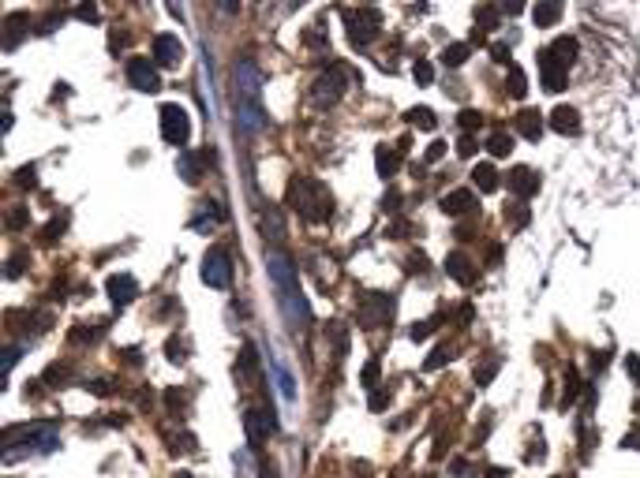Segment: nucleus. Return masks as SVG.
Here are the masks:
<instances>
[{"label": "nucleus", "mask_w": 640, "mask_h": 478, "mask_svg": "<svg viewBox=\"0 0 640 478\" xmlns=\"http://www.w3.org/2000/svg\"><path fill=\"white\" fill-rule=\"evenodd\" d=\"M176 168H180V176H184L188 183L202 180V161H199V153H191V150H184V157L176 161Z\"/></svg>", "instance_id": "23"}, {"label": "nucleus", "mask_w": 640, "mask_h": 478, "mask_svg": "<svg viewBox=\"0 0 640 478\" xmlns=\"http://www.w3.org/2000/svg\"><path fill=\"white\" fill-rule=\"evenodd\" d=\"M401 232H408V224H404V221H397V224H389V235H401Z\"/></svg>", "instance_id": "58"}, {"label": "nucleus", "mask_w": 640, "mask_h": 478, "mask_svg": "<svg viewBox=\"0 0 640 478\" xmlns=\"http://www.w3.org/2000/svg\"><path fill=\"white\" fill-rule=\"evenodd\" d=\"M161 135H165V142H173V146H188V139H191V116L184 112V105H176V101L161 105Z\"/></svg>", "instance_id": "4"}, {"label": "nucleus", "mask_w": 640, "mask_h": 478, "mask_svg": "<svg viewBox=\"0 0 640 478\" xmlns=\"http://www.w3.org/2000/svg\"><path fill=\"white\" fill-rule=\"evenodd\" d=\"M491 57L498 60V64H513V60H509L513 52H509V45H502V42H498V45H491Z\"/></svg>", "instance_id": "51"}, {"label": "nucleus", "mask_w": 640, "mask_h": 478, "mask_svg": "<svg viewBox=\"0 0 640 478\" xmlns=\"http://www.w3.org/2000/svg\"><path fill=\"white\" fill-rule=\"evenodd\" d=\"M446 273H450L461 288H472V284H476V265L468 262L464 255H450V258H446Z\"/></svg>", "instance_id": "17"}, {"label": "nucleus", "mask_w": 640, "mask_h": 478, "mask_svg": "<svg viewBox=\"0 0 640 478\" xmlns=\"http://www.w3.org/2000/svg\"><path fill=\"white\" fill-rule=\"evenodd\" d=\"M307 45H311V49H322V45H326L322 26H311V30H307Z\"/></svg>", "instance_id": "49"}, {"label": "nucleus", "mask_w": 640, "mask_h": 478, "mask_svg": "<svg viewBox=\"0 0 640 478\" xmlns=\"http://www.w3.org/2000/svg\"><path fill=\"white\" fill-rule=\"evenodd\" d=\"M90 392H98V396H109V392H113V381H105V378H101V381H90Z\"/></svg>", "instance_id": "53"}, {"label": "nucleus", "mask_w": 640, "mask_h": 478, "mask_svg": "<svg viewBox=\"0 0 640 478\" xmlns=\"http://www.w3.org/2000/svg\"><path fill=\"white\" fill-rule=\"evenodd\" d=\"M375 161H378V176H382V180H394L397 168H401V150H394V146H378V150H375Z\"/></svg>", "instance_id": "21"}, {"label": "nucleus", "mask_w": 640, "mask_h": 478, "mask_svg": "<svg viewBox=\"0 0 640 478\" xmlns=\"http://www.w3.org/2000/svg\"><path fill=\"white\" fill-rule=\"evenodd\" d=\"M289 202H292V209L307 224H322V221H330V214H333V194L326 191L322 180L296 176L289 183Z\"/></svg>", "instance_id": "1"}, {"label": "nucleus", "mask_w": 640, "mask_h": 478, "mask_svg": "<svg viewBox=\"0 0 640 478\" xmlns=\"http://www.w3.org/2000/svg\"><path fill=\"white\" fill-rule=\"evenodd\" d=\"M60 19H64V16H60V11H57V16H49V19L42 23V34H53V30H57V26H60Z\"/></svg>", "instance_id": "55"}, {"label": "nucleus", "mask_w": 640, "mask_h": 478, "mask_svg": "<svg viewBox=\"0 0 640 478\" xmlns=\"http://www.w3.org/2000/svg\"><path fill=\"white\" fill-rule=\"evenodd\" d=\"M23 269H27V255L19 250V255H11V262L4 265V273L11 276V281H16V276H23Z\"/></svg>", "instance_id": "40"}, {"label": "nucleus", "mask_w": 640, "mask_h": 478, "mask_svg": "<svg viewBox=\"0 0 640 478\" xmlns=\"http://www.w3.org/2000/svg\"><path fill=\"white\" fill-rule=\"evenodd\" d=\"M457 124H461V127H464V131H476V127H479V124H483V116H479V112H476V109H464V112H461V116H457Z\"/></svg>", "instance_id": "43"}, {"label": "nucleus", "mask_w": 640, "mask_h": 478, "mask_svg": "<svg viewBox=\"0 0 640 478\" xmlns=\"http://www.w3.org/2000/svg\"><path fill=\"white\" fill-rule=\"evenodd\" d=\"M640 448V430H633V433H625V441H622V448Z\"/></svg>", "instance_id": "56"}, {"label": "nucleus", "mask_w": 640, "mask_h": 478, "mask_svg": "<svg viewBox=\"0 0 640 478\" xmlns=\"http://www.w3.org/2000/svg\"><path fill=\"white\" fill-rule=\"evenodd\" d=\"M165 351L173 355V363H184V358H180V337H168V344H165Z\"/></svg>", "instance_id": "54"}, {"label": "nucleus", "mask_w": 640, "mask_h": 478, "mask_svg": "<svg viewBox=\"0 0 640 478\" xmlns=\"http://www.w3.org/2000/svg\"><path fill=\"white\" fill-rule=\"evenodd\" d=\"M625 370H629V378H636V385H640V355L625 358Z\"/></svg>", "instance_id": "52"}, {"label": "nucleus", "mask_w": 640, "mask_h": 478, "mask_svg": "<svg viewBox=\"0 0 640 478\" xmlns=\"http://www.w3.org/2000/svg\"><path fill=\"white\" fill-rule=\"evenodd\" d=\"M487 150H491V157H509V153H513V135H505V131H491V135H487Z\"/></svg>", "instance_id": "25"}, {"label": "nucleus", "mask_w": 640, "mask_h": 478, "mask_svg": "<svg viewBox=\"0 0 640 478\" xmlns=\"http://www.w3.org/2000/svg\"><path fill=\"white\" fill-rule=\"evenodd\" d=\"M517 131H520L528 142H539V139H543V116L532 112V109H525V112L517 116Z\"/></svg>", "instance_id": "22"}, {"label": "nucleus", "mask_w": 640, "mask_h": 478, "mask_svg": "<svg viewBox=\"0 0 640 478\" xmlns=\"http://www.w3.org/2000/svg\"><path fill=\"white\" fill-rule=\"evenodd\" d=\"M345 83H348L345 64H333V68H326V71L315 78V86H311L307 105H311V109H330V105L345 94Z\"/></svg>", "instance_id": "2"}, {"label": "nucleus", "mask_w": 640, "mask_h": 478, "mask_svg": "<svg viewBox=\"0 0 640 478\" xmlns=\"http://www.w3.org/2000/svg\"><path fill=\"white\" fill-rule=\"evenodd\" d=\"M273 378H278V389H281V400H296V378L285 370V363H273Z\"/></svg>", "instance_id": "26"}, {"label": "nucleus", "mask_w": 640, "mask_h": 478, "mask_svg": "<svg viewBox=\"0 0 640 478\" xmlns=\"http://www.w3.org/2000/svg\"><path fill=\"white\" fill-rule=\"evenodd\" d=\"M27 221H30L27 206H16V209L8 214V228H11V232H19V228H27Z\"/></svg>", "instance_id": "38"}, {"label": "nucleus", "mask_w": 640, "mask_h": 478, "mask_svg": "<svg viewBox=\"0 0 640 478\" xmlns=\"http://www.w3.org/2000/svg\"><path fill=\"white\" fill-rule=\"evenodd\" d=\"M461 153L472 157V153H476V139H461Z\"/></svg>", "instance_id": "57"}, {"label": "nucleus", "mask_w": 640, "mask_h": 478, "mask_svg": "<svg viewBox=\"0 0 640 478\" xmlns=\"http://www.w3.org/2000/svg\"><path fill=\"white\" fill-rule=\"evenodd\" d=\"M64 228H68V214H60V217L49 221V228L42 232V243H57V235H60Z\"/></svg>", "instance_id": "36"}, {"label": "nucleus", "mask_w": 640, "mask_h": 478, "mask_svg": "<svg viewBox=\"0 0 640 478\" xmlns=\"http://www.w3.org/2000/svg\"><path fill=\"white\" fill-rule=\"evenodd\" d=\"M127 78H132V86L142 90V94H154V90H161V75H158V64H154V60L132 57V60H127Z\"/></svg>", "instance_id": "8"}, {"label": "nucleus", "mask_w": 640, "mask_h": 478, "mask_svg": "<svg viewBox=\"0 0 640 478\" xmlns=\"http://www.w3.org/2000/svg\"><path fill=\"white\" fill-rule=\"evenodd\" d=\"M551 127L558 135H581V112L573 109V105H558L551 112Z\"/></svg>", "instance_id": "16"}, {"label": "nucleus", "mask_w": 640, "mask_h": 478, "mask_svg": "<svg viewBox=\"0 0 640 478\" xmlns=\"http://www.w3.org/2000/svg\"><path fill=\"white\" fill-rule=\"evenodd\" d=\"M505 221H509V228H517V232L528 228V221H532V217H528V206H525V202H509V206H505Z\"/></svg>", "instance_id": "27"}, {"label": "nucleus", "mask_w": 640, "mask_h": 478, "mask_svg": "<svg viewBox=\"0 0 640 478\" xmlns=\"http://www.w3.org/2000/svg\"><path fill=\"white\" fill-rule=\"evenodd\" d=\"M476 19H479V26H494L498 23V8H479Z\"/></svg>", "instance_id": "48"}, {"label": "nucleus", "mask_w": 640, "mask_h": 478, "mask_svg": "<svg viewBox=\"0 0 640 478\" xmlns=\"http://www.w3.org/2000/svg\"><path fill=\"white\" fill-rule=\"evenodd\" d=\"M505 90H509V94H513V98H525V94H528V78H525V71H520V68H513V71H509V78H505Z\"/></svg>", "instance_id": "35"}, {"label": "nucleus", "mask_w": 640, "mask_h": 478, "mask_svg": "<svg viewBox=\"0 0 640 478\" xmlns=\"http://www.w3.org/2000/svg\"><path fill=\"white\" fill-rule=\"evenodd\" d=\"M367 407H371V411H386V407H389V392H386V389H371Z\"/></svg>", "instance_id": "46"}, {"label": "nucleus", "mask_w": 640, "mask_h": 478, "mask_svg": "<svg viewBox=\"0 0 640 478\" xmlns=\"http://www.w3.org/2000/svg\"><path fill=\"white\" fill-rule=\"evenodd\" d=\"M450 351H453L450 344H438V348L423 358V370H427V374H430V370H442V366H446V363H450Z\"/></svg>", "instance_id": "33"}, {"label": "nucleus", "mask_w": 640, "mask_h": 478, "mask_svg": "<svg viewBox=\"0 0 640 478\" xmlns=\"http://www.w3.org/2000/svg\"><path fill=\"white\" fill-rule=\"evenodd\" d=\"M180 60H184V45H180L173 34H158V37H154V64H158V68L173 71Z\"/></svg>", "instance_id": "13"}, {"label": "nucleus", "mask_w": 640, "mask_h": 478, "mask_svg": "<svg viewBox=\"0 0 640 478\" xmlns=\"http://www.w3.org/2000/svg\"><path fill=\"white\" fill-rule=\"evenodd\" d=\"M236 86H240V101H258L263 75H258L255 60H240V64H236Z\"/></svg>", "instance_id": "14"}, {"label": "nucleus", "mask_w": 640, "mask_h": 478, "mask_svg": "<svg viewBox=\"0 0 640 478\" xmlns=\"http://www.w3.org/2000/svg\"><path fill=\"white\" fill-rule=\"evenodd\" d=\"M438 322H442V314H435V317H427V322H420V325L412 329V340H423V337H430V333H435V325H438Z\"/></svg>", "instance_id": "42"}, {"label": "nucleus", "mask_w": 640, "mask_h": 478, "mask_svg": "<svg viewBox=\"0 0 640 478\" xmlns=\"http://www.w3.org/2000/svg\"><path fill=\"white\" fill-rule=\"evenodd\" d=\"M442 209H446L450 217H464L476 209V194L472 191H450L446 198H442Z\"/></svg>", "instance_id": "19"}, {"label": "nucleus", "mask_w": 640, "mask_h": 478, "mask_svg": "<svg viewBox=\"0 0 640 478\" xmlns=\"http://www.w3.org/2000/svg\"><path fill=\"white\" fill-rule=\"evenodd\" d=\"M547 49H551L561 64H569L573 57H577V42H573V37H554V42L547 45Z\"/></svg>", "instance_id": "32"}, {"label": "nucleus", "mask_w": 640, "mask_h": 478, "mask_svg": "<svg viewBox=\"0 0 640 478\" xmlns=\"http://www.w3.org/2000/svg\"><path fill=\"white\" fill-rule=\"evenodd\" d=\"M566 68L569 64H561L551 49L539 52V78H543L547 94H561V90H566Z\"/></svg>", "instance_id": "10"}, {"label": "nucleus", "mask_w": 640, "mask_h": 478, "mask_svg": "<svg viewBox=\"0 0 640 478\" xmlns=\"http://www.w3.org/2000/svg\"><path fill=\"white\" fill-rule=\"evenodd\" d=\"M8 445L11 441H27V448H38V453H53L57 448V430L53 426H27V430H8Z\"/></svg>", "instance_id": "11"}, {"label": "nucleus", "mask_w": 640, "mask_h": 478, "mask_svg": "<svg viewBox=\"0 0 640 478\" xmlns=\"http://www.w3.org/2000/svg\"><path fill=\"white\" fill-rule=\"evenodd\" d=\"M468 52H472V45H468V42H457V45H450L446 52H442V64H446V68H461V64L468 60Z\"/></svg>", "instance_id": "28"}, {"label": "nucleus", "mask_w": 640, "mask_h": 478, "mask_svg": "<svg viewBox=\"0 0 640 478\" xmlns=\"http://www.w3.org/2000/svg\"><path fill=\"white\" fill-rule=\"evenodd\" d=\"M412 75H416V83H420V86H427L430 78H435V68H430L427 60H420V64H416V68H412Z\"/></svg>", "instance_id": "45"}, {"label": "nucleus", "mask_w": 640, "mask_h": 478, "mask_svg": "<svg viewBox=\"0 0 640 478\" xmlns=\"http://www.w3.org/2000/svg\"><path fill=\"white\" fill-rule=\"evenodd\" d=\"M404 119H408L412 127H423V131H435V127H438V116L430 112V109H408V116H404Z\"/></svg>", "instance_id": "31"}, {"label": "nucleus", "mask_w": 640, "mask_h": 478, "mask_svg": "<svg viewBox=\"0 0 640 478\" xmlns=\"http://www.w3.org/2000/svg\"><path fill=\"white\" fill-rule=\"evenodd\" d=\"M176 478H195V474H176Z\"/></svg>", "instance_id": "59"}, {"label": "nucleus", "mask_w": 640, "mask_h": 478, "mask_svg": "<svg viewBox=\"0 0 640 478\" xmlns=\"http://www.w3.org/2000/svg\"><path fill=\"white\" fill-rule=\"evenodd\" d=\"M27 26H30V16H27V11H11V16L4 19V30H8L4 49H16V45L23 42V34H27Z\"/></svg>", "instance_id": "20"}, {"label": "nucleus", "mask_w": 640, "mask_h": 478, "mask_svg": "<svg viewBox=\"0 0 640 478\" xmlns=\"http://www.w3.org/2000/svg\"><path fill=\"white\" fill-rule=\"evenodd\" d=\"M330 348L337 351V358H345V355H348V329H345L341 322H333V325H330Z\"/></svg>", "instance_id": "29"}, {"label": "nucleus", "mask_w": 640, "mask_h": 478, "mask_svg": "<svg viewBox=\"0 0 640 478\" xmlns=\"http://www.w3.org/2000/svg\"><path fill=\"white\" fill-rule=\"evenodd\" d=\"M105 291H109L113 310H124V307H132V303H135V296H139V281H135L132 273H113L109 281H105Z\"/></svg>", "instance_id": "9"}, {"label": "nucleus", "mask_w": 640, "mask_h": 478, "mask_svg": "<svg viewBox=\"0 0 640 478\" xmlns=\"http://www.w3.org/2000/svg\"><path fill=\"white\" fill-rule=\"evenodd\" d=\"M263 127H266V112L258 109V101H240V131L258 135Z\"/></svg>", "instance_id": "18"}, {"label": "nucleus", "mask_w": 640, "mask_h": 478, "mask_svg": "<svg viewBox=\"0 0 640 478\" xmlns=\"http://www.w3.org/2000/svg\"><path fill=\"white\" fill-rule=\"evenodd\" d=\"M19 355H23L19 348H8L4 355H0V374H4V378L11 374V370H16V363H19Z\"/></svg>", "instance_id": "41"}, {"label": "nucleus", "mask_w": 640, "mask_h": 478, "mask_svg": "<svg viewBox=\"0 0 640 478\" xmlns=\"http://www.w3.org/2000/svg\"><path fill=\"white\" fill-rule=\"evenodd\" d=\"M498 366H502L498 358H491L487 366H476V381H479V385H487V381H491L494 374H498Z\"/></svg>", "instance_id": "44"}, {"label": "nucleus", "mask_w": 640, "mask_h": 478, "mask_svg": "<svg viewBox=\"0 0 640 478\" xmlns=\"http://www.w3.org/2000/svg\"><path fill=\"white\" fill-rule=\"evenodd\" d=\"M532 16H535V23H539V26H554V23L561 19V4H539Z\"/></svg>", "instance_id": "34"}, {"label": "nucleus", "mask_w": 640, "mask_h": 478, "mask_svg": "<svg viewBox=\"0 0 640 478\" xmlns=\"http://www.w3.org/2000/svg\"><path fill=\"white\" fill-rule=\"evenodd\" d=\"M356 317H360L363 329H382L389 317H394V296H382V291H371V296H363Z\"/></svg>", "instance_id": "5"}, {"label": "nucleus", "mask_w": 640, "mask_h": 478, "mask_svg": "<svg viewBox=\"0 0 640 478\" xmlns=\"http://www.w3.org/2000/svg\"><path fill=\"white\" fill-rule=\"evenodd\" d=\"M341 16H345V26H348V42L356 45V49L371 45L375 37H378V26H382V16H378L375 8H345Z\"/></svg>", "instance_id": "3"}, {"label": "nucleus", "mask_w": 640, "mask_h": 478, "mask_svg": "<svg viewBox=\"0 0 640 478\" xmlns=\"http://www.w3.org/2000/svg\"><path fill=\"white\" fill-rule=\"evenodd\" d=\"M378 378H382V363H378V358H367L363 370H360V385L363 389H378Z\"/></svg>", "instance_id": "30"}, {"label": "nucleus", "mask_w": 640, "mask_h": 478, "mask_svg": "<svg viewBox=\"0 0 640 478\" xmlns=\"http://www.w3.org/2000/svg\"><path fill=\"white\" fill-rule=\"evenodd\" d=\"M446 150H450V146H446V142H430V146H427V165H435V161H442V157H446Z\"/></svg>", "instance_id": "47"}, {"label": "nucleus", "mask_w": 640, "mask_h": 478, "mask_svg": "<svg viewBox=\"0 0 640 478\" xmlns=\"http://www.w3.org/2000/svg\"><path fill=\"white\" fill-rule=\"evenodd\" d=\"M472 180H476V187H479L483 194L498 191V172H494L491 165H476V168H472Z\"/></svg>", "instance_id": "24"}, {"label": "nucleus", "mask_w": 640, "mask_h": 478, "mask_svg": "<svg viewBox=\"0 0 640 478\" xmlns=\"http://www.w3.org/2000/svg\"><path fill=\"white\" fill-rule=\"evenodd\" d=\"M75 16H79L83 23H98L101 16H98V8L94 4H83V8H75Z\"/></svg>", "instance_id": "50"}, {"label": "nucleus", "mask_w": 640, "mask_h": 478, "mask_svg": "<svg viewBox=\"0 0 640 478\" xmlns=\"http://www.w3.org/2000/svg\"><path fill=\"white\" fill-rule=\"evenodd\" d=\"M505 180H509V191H513L517 198H532L535 191H539V176H535L528 165H517Z\"/></svg>", "instance_id": "15"}, {"label": "nucleus", "mask_w": 640, "mask_h": 478, "mask_svg": "<svg viewBox=\"0 0 640 478\" xmlns=\"http://www.w3.org/2000/svg\"><path fill=\"white\" fill-rule=\"evenodd\" d=\"M34 180H38V165H23L19 172H16V187H34Z\"/></svg>", "instance_id": "37"}, {"label": "nucleus", "mask_w": 640, "mask_h": 478, "mask_svg": "<svg viewBox=\"0 0 640 478\" xmlns=\"http://www.w3.org/2000/svg\"><path fill=\"white\" fill-rule=\"evenodd\" d=\"M270 430H278V415H270V411H247L244 415V433L251 445H263Z\"/></svg>", "instance_id": "12"}, {"label": "nucleus", "mask_w": 640, "mask_h": 478, "mask_svg": "<svg viewBox=\"0 0 640 478\" xmlns=\"http://www.w3.org/2000/svg\"><path fill=\"white\" fill-rule=\"evenodd\" d=\"M266 269H270L273 288L281 291V299H285V296H296V291H299V284H296V265H292L289 255H281V250H270Z\"/></svg>", "instance_id": "7"}, {"label": "nucleus", "mask_w": 640, "mask_h": 478, "mask_svg": "<svg viewBox=\"0 0 640 478\" xmlns=\"http://www.w3.org/2000/svg\"><path fill=\"white\" fill-rule=\"evenodd\" d=\"M404 265H408V273H412V276H420V273H427V265H430V262H427V255H420V250H412V255H408V262H404Z\"/></svg>", "instance_id": "39"}, {"label": "nucleus", "mask_w": 640, "mask_h": 478, "mask_svg": "<svg viewBox=\"0 0 640 478\" xmlns=\"http://www.w3.org/2000/svg\"><path fill=\"white\" fill-rule=\"evenodd\" d=\"M202 284H210L217 291H225L232 284V265H229L225 247H210L202 255Z\"/></svg>", "instance_id": "6"}]
</instances>
